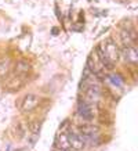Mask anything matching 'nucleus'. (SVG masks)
I'll use <instances>...</instances> for the list:
<instances>
[{
	"instance_id": "nucleus-2",
	"label": "nucleus",
	"mask_w": 138,
	"mask_h": 151,
	"mask_svg": "<svg viewBox=\"0 0 138 151\" xmlns=\"http://www.w3.org/2000/svg\"><path fill=\"white\" fill-rule=\"evenodd\" d=\"M78 114L82 116L84 121H92L94 119V112L92 107L88 104L87 101H80L78 105Z\"/></svg>"
},
{
	"instance_id": "nucleus-7",
	"label": "nucleus",
	"mask_w": 138,
	"mask_h": 151,
	"mask_svg": "<svg viewBox=\"0 0 138 151\" xmlns=\"http://www.w3.org/2000/svg\"><path fill=\"white\" fill-rule=\"evenodd\" d=\"M120 36H122V42H123L127 47L133 46L134 40H135V33H134L133 31H122Z\"/></svg>"
},
{
	"instance_id": "nucleus-11",
	"label": "nucleus",
	"mask_w": 138,
	"mask_h": 151,
	"mask_svg": "<svg viewBox=\"0 0 138 151\" xmlns=\"http://www.w3.org/2000/svg\"><path fill=\"white\" fill-rule=\"evenodd\" d=\"M109 81L112 82V85H115L116 87H122L124 85V81L120 75H110L109 76Z\"/></svg>"
},
{
	"instance_id": "nucleus-1",
	"label": "nucleus",
	"mask_w": 138,
	"mask_h": 151,
	"mask_svg": "<svg viewBox=\"0 0 138 151\" xmlns=\"http://www.w3.org/2000/svg\"><path fill=\"white\" fill-rule=\"evenodd\" d=\"M100 49L102 50L104 55L106 57V60L112 63V64H115L116 61L119 60L120 57V51L116 46V43H113L112 39H108L106 42H104V45H100Z\"/></svg>"
},
{
	"instance_id": "nucleus-10",
	"label": "nucleus",
	"mask_w": 138,
	"mask_h": 151,
	"mask_svg": "<svg viewBox=\"0 0 138 151\" xmlns=\"http://www.w3.org/2000/svg\"><path fill=\"white\" fill-rule=\"evenodd\" d=\"M10 69V61L9 60H1L0 61V79H3L7 76Z\"/></svg>"
},
{
	"instance_id": "nucleus-12",
	"label": "nucleus",
	"mask_w": 138,
	"mask_h": 151,
	"mask_svg": "<svg viewBox=\"0 0 138 151\" xmlns=\"http://www.w3.org/2000/svg\"><path fill=\"white\" fill-rule=\"evenodd\" d=\"M57 151H69V150H62V148H57Z\"/></svg>"
},
{
	"instance_id": "nucleus-5",
	"label": "nucleus",
	"mask_w": 138,
	"mask_h": 151,
	"mask_svg": "<svg viewBox=\"0 0 138 151\" xmlns=\"http://www.w3.org/2000/svg\"><path fill=\"white\" fill-rule=\"evenodd\" d=\"M87 68L91 71L92 73H100L104 69V65H102L101 60L98 58L97 53H92L90 57H88V61H87Z\"/></svg>"
},
{
	"instance_id": "nucleus-9",
	"label": "nucleus",
	"mask_w": 138,
	"mask_h": 151,
	"mask_svg": "<svg viewBox=\"0 0 138 151\" xmlns=\"http://www.w3.org/2000/svg\"><path fill=\"white\" fill-rule=\"evenodd\" d=\"M69 142H68V134L66 133H61L58 139H57V148H62V150H69Z\"/></svg>"
},
{
	"instance_id": "nucleus-4",
	"label": "nucleus",
	"mask_w": 138,
	"mask_h": 151,
	"mask_svg": "<svg viewBox=\"0 0 138 151\" xmlns=\"http://www.w3.org/2000/svg\"><path fill=\"white\" fill-rule=\"evenodd\" d=\"M68 134V142H69V146L75 148V150H82L83 147L86 146V142L83 139L82 134H78L75 132H69L66 133Z\"/></svg>"
},
{
	"instance_id": "nucleus-3",
	"label": "nucleus",
	"mask_w": 138,
	"mask_h": 151,
	"mask_svg": "<svg viewBox=\"0 0 138 151\" xmlns=\"http://www.w3.org/2000/svg\"><path fill=\"white\" fill-rule=\"evenodd\" d=\"M39 104V97L35 96V94H28V96L23 97L22 104H21V110L23 112H31L37 107Z\"/></svg>"
},
{
	"instance_id": "nucleus-8",
	"label": "nucleus",
	"mask_w": 138,
	"mask_h": 151,
	"mask_svg": "<svg viewBox=\"0 0 138 151\" xmlns=\"http://www.w3.org/2000/svg\"><path fill=\"white\" fill-rule=\"evenodd\" d=\"M86 89H87L86 96H87V99L90 101H97L98 99H100V89H98V86H95V85H91V86L86 87Z\"/></svg>"
},
{
	"instance_id": "nucleus-6",
	"label": "nucleus",
	"mask_w": 138,
	"mask_h": 151,
	"mask_svg": "<svg viewBox=\"0 0 138 151\" xmlns=\"http://www.w3.org/2000/svg\"><path fill=\"white\" fill-rule=\"evenodd\" d=\"M123 54H124V58H126V61H127V63H130V64H137L138 54H137L135 47H133V46L126 47V49H124V51H123Z\"/></svg>"
}]
</instances>
